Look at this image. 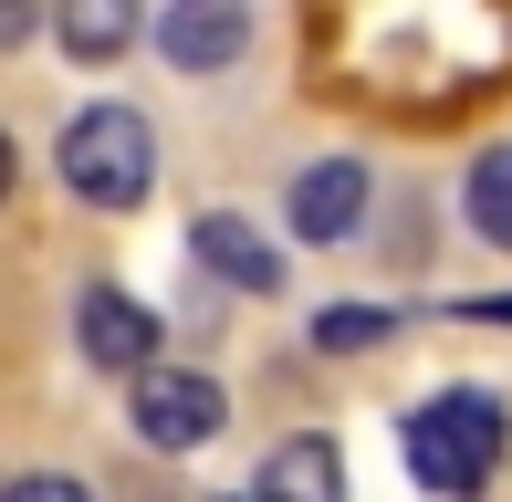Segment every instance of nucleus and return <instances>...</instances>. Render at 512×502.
I'll list each match as a JSON object with an SVG mask.
<instances>
[{"mask_svg":"<svg viewBox=\"0 0 512 502\" xmlns=\"http://www.w3.org/2000/svg\"><path fill=\"white\" fill-rule=\"evenodd\" d=\"M53 32H63V53L105 63V53H126V42H136V11H126V0H63Z\"/></svg>","mask_w":512,"mask_h":502,"instance_id":"10","label":"nucleus"},{"mask_svg":"<svg viewBox=\"0 0 512 502\" xmlns=\"http://www.w3.org/2000/svg\"><path fill=\"white\" fill-rule=\"evenodd\" d=\"M356 210H366V168H356V157H324V168L293 178V231H304V241H345Z\"/></svg>","mask_w":512,"mask_h":502,"instance_id":"6","label":"nucleus"},{"mask_svg":"<svg viewBox=\"0 0 512 502\" xmlns=\"http://www.w3.org/2000/svg\"><path fill=\"white\" fill-rule=\"evenodd\" d=\"M502 440H512V419H502L492 387H439V398L408 419V471H418L429 502H471L502 471Z\"/></svg>","mask_w":512,"mask_h":502,"instance_id":"1","label":"nucleus"},{"mask_svg":"<svg viewBox=\"0 0 512 502\" xmlns=\"http://www.w3.org/2000/svg\"><path fill=\"white\" fill-rule=\"evenodd\" d=\"M84 356L115 367V377H157V314L136 304V293L95 283V293H84Z\"/></svg>","mask_w":512,"mask_h":502,"instance_id":"4","label":"nucleus"},{"mask_svg":"<svg viewBox=\"0 0 512 502\" xmlns=\"http://www.w3.org/2000/svg\"><path fill=\"white\" fill-rule=\"evenodd\" d=\"M0 199H11V136H0Z\"/></svg>","mask_w":512,"mask_h":502,"instance_id":"14","label":"nucleus"},{"mask_svg":"<svg viewBox=\"0 0 512 502\" xmlns=\"http://www.w3.org/2000/svg\"><path fill=\"white\" fill-rule=\"evenodd\" d=\"M0 502H95V492H84V482H63V471H32V482H11Z\"/></svg>","mask_w":512,"mask_h":502,"instance_id":"12","label":"nucleus"},{"mask_svg":"<svg viewBox=\"0 0 512 502\" xmlns=\"http://www.w3.org/2000/svg\"><path fill=\"white\" fill-rule=\"evenodd\" d=\"M377 335H398V314H377V304H324L314 314V346L324 356H356V346H377Z\"/></svg>","mask_w":512,"mask_h":502,"instance_id":"11","label":"nucleus"},{"mask_svg":"<svg viewBox=\"0 0 512 502\" xmlns=\"http://www.w3.org/2000/svg\"><path fill=\"white\" fill-rule=\"evenodd\" d=\"M460 199H471V231L512 251V136H502V147H481V157H471V178H460Z\"/></svg>","mask_w":512,"mask_h":502,"instance_id":"9","label":"nucleus"},{"mask_svg":"<svg viewBox=\"0 0 512 502\" xmlns=\"http://www.w3.org/2000/svg\"><path fill=\"white\" fill-rule=\"evenodd\" d=\"M21 32H32V11H0V42H21Z\"/></svg>","mask_w":512,"mask_h":502,"instance_id":"13","label":"nucleus"},{"mask_svg":"<svg viewBox=\"0 0 512 502\" xmlns=\"http://www.w3.org/2000/svg\"><path fill=\"white\" fill-rule=\"evenodd\" d=\"M189 241H199V262H209V272H230L241 293H272V283H283V251L251 231V220H220V210H209Z\"/></svg>","mask_w":512,"mask_h":502,"instance_id":"8","label":"nucleus"},{"mask_svg":"<svg viewBox=\"0 0 512 502\" xmlns=\"http://www.w3.org/2000/svg\"><path fill=\"white\" fill-rule=\"evenodd\" d=\"M241 42H251V11H241V0H178V11H157V53L189 63V74L230 63Z\"/></svg>","mask_w":512,"mask_h":502,"instance_id":"5","label":"nucleus"},{"mask_svg":"<svg viewBox=\"0 0 512 502\" xmlns=\"http://www.w3.org/2000/svg\"><path fill=\"white\" fill-rule=\"evenodd\" d=\"M126 419H136V440H147V450H199L209 429H220V387L189 377V367H157V377H136Z\"/></svg>","mask_w":512,"mask_h":502,"instance_id":"3","label":"nucleus"},{"mask_svg":"<svg viewBox=\"0 0 512 502\" xmlns=\"http://www.w3.org/2000/svg\"><path fill=\"white\" fill-rule=\"evenodd\" d=\"M251 502H345V450L335 440H283L262 461V482H251Z\"/></svg>","mask_w":512,"mask_h":502,"instance_id":"7","label":"nucleus"},{"mask_svg":"<svg viewBox=\"0 0 512 502\" xmlns=\"http://www.w3.org/2000/svg\"><path fill=\"white\" fill-rule=\"evenodd\" d=\"M63 189L84 199V210H147L157 189V136L136 105H84L74 126H63Z\"/></svg>","mask_w":512,"mask_h":502,"instance_id":"2","label":"nucleus"}]
</instances>
